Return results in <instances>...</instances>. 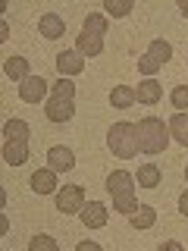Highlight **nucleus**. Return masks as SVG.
Returning <instances> with one entry per match:
<instances>
[{"label": "nucleus", "instance_id": "0eeeda50", "mask_svg": "<svg viewBox=\"0 0 188 251\" xmlns=\"http://www.w3.org/2000/svg\"><path fill=\"white\" fill-rule=\"evenodd\" d=\"M107 204L104 201H88L82 210H78V217H82V223L88 226V229H104L107 226Z\"/></svg>", "mask_w": 188, "mask_h": 251}, {"label": "nucleus", "instance_id": "dca6fc26", "mask_svg": "<svg viewBox=\"0 0 188 251\" xmlns=\"http://www.w3.org/2000/svg\"><path fill=\"white\" fill-rule=\"evenodd\" d=\"M3 73H6V78H13V82H22L25 75H31V66H28L25 57H10L3 63Z\"/></svg>", "mask_w": 188, "mask_h": 251}, {"label": "nucleus", "instance_id": "cd10ccee", "mask_svg": "<svg viewBox=\"0 0 188 251\" xmlns=\"http://www.w3.org/2000/svg\"><path fill=\"white\" fill-rule=\"evenodd\" d=\"M78 251H100L97 242H78Z\"/></svg>", "mask_w": 188, "mask_h": 251}, {"label": "nucleus", "instance_id": "5701e85b", "mask_svg": "<svg viewBox=\"0 0 188 251\" xmlns=\"http://www.w3.org/2000/svg\"><path fill=\"white\" fill-rule=\"evenodd\" d=\"M138 207H141V204L135 201V195H116V198H113V210H116V214H125V217H132Z\"/></svg>", "mask_w": 188, "mask_h": 251}, {"label": "nucleus", "instance_id": "9b49d317", "mask_svg": "<svg viewBox=\"0 0 188 251\" xmlns=\"http://www.w3.org/2000/svg\"><path fill=\"white\" fill-rule=\"evenodd\" d=\"M31 192H38V195H53L57 192V170L44 167V170L31 173Z\"/></svg>", "mask_w": 188, "mask_h": 251}, {"label": "nucleus", "instance_id": "7c9ffc66", "mask_svg": "<svg viewBox=\"0 0 188 251\" xmlns=\"http://www.w3.org/2000/svg\"><path fill=\"white\" fill-rule=\"evenodd\" d=\"M179 13H182L185 19H188V0H179Z\"/></svg>", "mask_w": 188, "mask_h": 251}, {"label": "nucleus", "instance_id": "423d86ee", "mask_svg": "<svg viewBox=\"0 0 188 251\" xmlns=\"http://www.w3.org/2000/svg\"><path fill=\"white\" fill-rule=\"evenodd\" d=\"M47 94V82L41 75H25L19 82V100L22 104H38V100H44Z\"/></svg>", "mask_w": 188, "mask_h": 251}, {"label": "nucleus", "instance_id": "b1692460", "mask_svg": "<svg viewBox=\"0 0 188 251\" xmlns=\"http://www.w3.org/2000/svg\"><path fill=\"white\" fill-rule=\"evenodd\" d=\"M82 31L104 38V35H107V16H100V13H88V19H85V28H82Z\"/></svg>", "mask_w": 188, "mask_h": 251}, {"label": "nucleus", "instance_id": "393cba45", "mask_svg": "<svg viewBox=\"0 0 188 251\" xmlns=\"http://www.w3.org/2000/svg\"><path fill=\"white\" fill-rule=\"evenodd\" d=\"M169 100L179 113H188V85H176V88L169 91Z\"/></svg>", "mask_w": 188, "mask_h": 251}, {"label": "nucleus", "instance_id": "2f4dec72", "mask_svg": "<svg viewBox=\"0 0 188 251\" xmlns=\"http://www.w3.org/2000/svg\"><path fill=\"white\" fill-rule=\"evenodd\" d=\"M185 179H188V167H185Z\"/></svg>", "mask_w": 188, "mask_h": 251}, {"label": "nucleus", "instance_id": "ddd939ff", "mask_svg": "<svg viewBox=\"0 0 188 251\" xmlns=\"http://www.w3.org/2000/svg\"><path fill=\"white\" fill-rule=\"evenodd\" d=\"M38 31H41L47 41H57V38H63V31H66V25H63V16L44 13L41 19H38Z\"/></svg>", "mask_w": 188, "mask_h": 251}, {"label": "nucleus", "instance_id": "aec40b11", "mask_svg": "<svg viewBox=\"0 0 188 251\" xmlns=\"http://www.w3.org/2000/svg\"><path fill=\"white\" fill-rule=\"evenodd\" d=\"M135 176H138V185L141 188H157V185H160V170H157L154 163H144Z\"/></svg>", "mask_w": 188, "mask_h": 251}, {"label": "nucleus", "instance_id": "6ab92c4d", "mask_svg": "<svg viewBox=\"0 0 188 251\" xmlns=\"http://www.w3.org/2000/svg\"><path fill=\"white\" fill-rule=\"evenodd\" d=\"M154 223H157V210L151 204H141L135 214H132V226H135V229H151Z\"/></svg>", "mask_w": 188, "mask_h": 251}, {"label": "nucleus", "instance_id": "c756f323", "mask_svg": "<svg viewBox=\"0 0 188 251\" xmlns=\"http://www.w3.org/2000/svg\"><path fill=\"white\" fill-rule=\"evenodd\" d=\"M163 248H166V251H179L182 245H179V242H163Z\"/></svg>", "mask_w": 188, "mask_h": 251}, {"label": "nucleus", "instance_id": "bb28decb", "mask_svg": "<svg viewBox=\"0 0 188 251\" xmlns=\"http://www.w3.org/2000/svg\"><path fill=\"white\" fill-rule=\"evenodd\" d=\"M53 94H60V98H69V100H72V98H75V85L69 82V78H60V82L53 85Z\"/></svg>", "mask_w": 188, "mask_h": 251}, {"label": "nucleus", "instance_id": "f257e3e1", "mask_svg": "<svg viewBox=\"0 0 188 251\" xmlns=\"http://www.w3.org/2000/svg\"><path fill=\"white\" fill-rule=\"evenodd\" d=\"M169 145V126L157 116H144L138 123V148L141 154H163Z\"/></svg>", "mask_w": 188, "mask_h": 251}, {"label": "nucleus", "instance_id": "6e6552de", "mask_svg": "<svg viewBox=\"0 0 188 251\" xmlns=\"http://www.w3.org/2000/svg\"><path fill=\"white\" fill-rule=\"evenodd\" d=\"M107 192L113 195H135V176L132 173H125V170H113L107 176Z\"/></svg>", "mask_w": 188, "mask_h": 251}, {"label": "nucleus", "instance_id": "a211bd4d", "mask_svg": "<svg viewBox=\"0 0 188 251\" xmlns=\"http://www.w3.org/2000/svg\"><path fill=\"white\" fill-rule=\"evenodd\" d=\"M166 126H169V135L176 138L179 145H185V148H188V113H176Z\"/></svg>", "mask_w": 188, "mask_h": 251}, {"label": "nucleus", "instance_id": "2eb2a0df", "mask_svg": "<svg viewBox=\"0 0 188 251\" xmlns=\"http://www.w3.org/2000/svg\"><path fill=\"white\" fill-rule=\"evenodd\" d=\"M135 94H138V104H157V100L163 98V88H160L157 78H144L135 88Z\"/></svg>", "mask_w": 188, "mask_h": 251}, {"label": "nucleus", "instance_id": "39448f33", "mask_svg": "<svg viewBox=\"0 0 188 251\" xmlns=\"http://www.w3.org/2000/svg\"><path fill=\"white\" fill-rule=\"evenodd\" d=\"M44 113L50 123H69L75 116V104L69 98H60V94H50V98L44 100Z\"/></svg>", "mask_w": 188, "mask_h": 251}, {"label": "nucleus", "instance_id": "412c9836", "mask_svg": "<svg viewBox=\"0 0 188 251\" xmlns=\"http://www.w3.org/2000/svg\"><path fill=\"white\" fill-rule=\"evenodd\" d=\"M3 138H22V141H28V123L25 120H6L3 123Z\"/></svg>", "mask_w": 188, "mask_h": 251}, {"label": "nucleus", "instance_id": "f3484780", "mask_svg": "<svg viewBox=\"0 0 188 251\" xmlns=\"http://www.w3.org/2000/svg\"><path fill=\"white\" fill-rule=\"evenodd\" d=\"M135 100H138V94H135V88H129V85H116V88L110 91V104H113L116 110L132 107Z\"/></svg>", "mask_w": 188, "mask_h": 251}, {"label": "nucleus", "instance_id": "a878e982", "mask_svg": "<svg viewBox=\"0 0 188 251\" xmlns=\"http://www.w3.org/2000/svg\"><path fill=\"white\" fill-rule=\"evenodd\" d=\"M28 248L31 251H60L57 239H50V235H35V239L28 242Z\"/></svg>", "mask_w": 188, "mask_h": 251}, {"label": "nucleus", "instance_id": "f03ea898", "mask_svg": "<svg viewBox=\"0 0 188 251\" xmlns=\"http://www.w3.org/2000/svg\"><path fill=\"white\" fill-rule=\"evenodd\" d=\"M107 148L122 160H132L141 148H138V123H113L107 132Z\"/></svg>", "mask_w": 188, "mask_h": 251}, {"label": "nucleus", "instance_id": "c85d7f7f", "mask_svg": "<svg viewBox=\"0 0 188 251\" xmlns=\"http://www.w3.org/2000/svg\"><path fill=\"white\" fill-rule=\"evenodd\" d=\"M179 210H182V214L188 217V192L182 195V198H179Z\"/></svg>", "mask_w": 188, "mask_h": 251}, {"label": "nucleus", "instance_id": "1a4fd4ad", "mask_svg": "<svg viewBox=\"0 0 188 251\" xmlns=\"http://www.w3.org/2000/svg\"><path fill=\"white\" fill-rule=\"evenodd\" d=\"M3 160L10 163V167H22V163L28 160V141H22V138H6V141H3Z\"/></svg>", "mask_w": 188, "mask_h": 251}, {"label": "nucleus", "instance_id": "4be33fe9", "mask_svg": "<svg viewBox=\"0 0 188 251\" xmlns=\"http://www.w3.org/2000/svg\"><path fill=\"white\" fill-rule=\"evenodd\" d=\"M104 10H107V16H113V19H122V16H129L135 10V3H132V0H104Z\"/></svg>", "mask_w": 188, "mask_h": 251}, {"label": "nucleus", "instance_id": "4468645a", "mask_svg": "<svg viewBox=\"0 0 188 251\" xmlns=\"http://www.w3.org/2000/svg\"><path fill=\"white\" fill-rule=\"evenodd\" d=\"M75 50H78V53H85V57H100V53H104V38L82 31V35L75 38Z\"/></svg>", "mask_w": 188, "mask_h": 251}, {"label": "nucleus", "instance_id": "20e7f679", "mask_svg": "<svg viewBox=\"0 0 188 251\" xmlns=\"http://www.w3.org/2000/svg\"><path fill=\"white\" fill-rule=\"evenodd\" d=\"M85 188L82 185H63L57 192V210L60 214H78L85 207Z\"/></svg>", "mask_w": 188, "mask_h": 251}, {"label": "nucleus", "instance_id": "9d476101", "mask_svg": "<svg viewBox=\"0 0 188 251\" xmlns=\"http://www.w3.org/2000/svg\"><path fill=\"white\" fill-rule=\"evenodd\" d=\"M47 167L57 170V173H69V170L75 167V154L69 151V148L57 145V148H50V151H47Z\"/></svg>", "mask_w": 188, "mask_h": 251}, {"label": "nucleus", "instance_id": "f8f14e48", "mask_svg": "<svg viewBox=\"0 0 188 251\" xmlns=\"http://www.w3.org/2000/svg\"><path fill=\"white\" fill-rule=\"evenodd\" d=\"M57 69L63 75H78L85 69V53L78 50H60L57 53Z\"/></svg>", "mask_w": 188, "mask_h": 251}, {"label": "nucleus", "instance_id": "7ed1b4c3", "mask_svg": "<svg viewBox=\"0 0 188 251\" xmlns=\"http://www.w3.org/2000/svg\"><path fill=\"white\" fill-rule=\"evenodd\" d=\"M169 57H172L169 41L157 38V41H151V47H147V50L138 57V73H141V75H147V78H154L157 73H160L163 63H169Z\"/></svg>", "mask_w": 188, "mask_h": 251}]
</instances>
